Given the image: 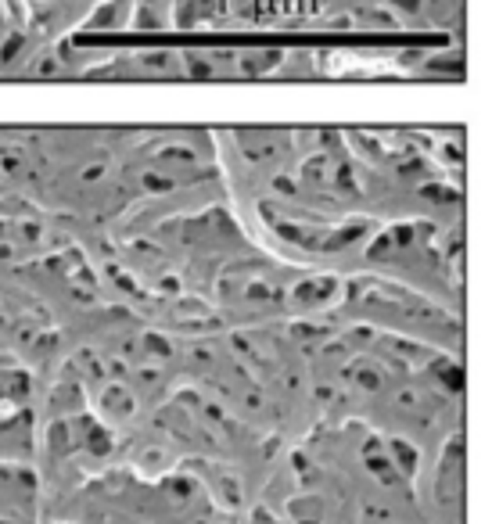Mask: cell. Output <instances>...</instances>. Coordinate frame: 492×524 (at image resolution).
<instances>
[{"label":"cell","instance_id":"cell-1","mask_svg":"<svg viewBox=\"0 0 492 524\" xmlns=\"http://www.w3.org/2000/svg\"><path fill=\"white\" fill-rule=\"evenodd\" d=\"M363 273L388 277L403 287L464 313V223L439 226L431 219L377 223L359 255Z\"/></svg>","mask_w":492,"mask_h":524},{"label":"cell","instance_id":"cell-2","mask_svg":"<svg viewBox=\"0 0 492 524\" xmlns=\"http://www.w3.org/2000/svg\"><path fill=\"white\" fill-rule=\"evenodd\" d=\"M327 320L374 327L464 359V313H453L442 302L377 273H345L342 302L327 313Z\"/></svg>","mask_w":492,"mask_h":524},{"label":"cell","instance_id":"cell-3","mask_svg":"<svg viewBox=\"0 0 492 524\" xmlns=\"http://www.w3.org/2000/svg\"><path fill=\"white\" fill-rule=\"evenodd\" d=\"M464 467H467V445H464V428H457L420 463L417 506H420L424 524H467L464 517L467 471Z\"/></svg>","mask_w":492,"mask_h":524}]
</instances>
